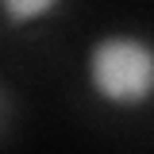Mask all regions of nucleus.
<instances>
[{"mask_svg":"<svg viewBox=\"0 0 154 154\" xmlns=\"http://www.w3.org/2000/svg\"><path fill=\"white\" fill-rule=\"evenodd\" d=\"M85 89L116 112L154 104V38L139 31H104L93 38L85 50Z\"/></svg>","mask_w":154,"mask_h":154,"instance_id":"1","label":"nucleus"},{"mask_svg":"<svg viewBox=\"0 0 154 154\" xmlns=\"http://www.w3.org/2000/svg\"><path fill=\"white\" fill-rule=\"evenodd\" d=\"M62 4L66 0H0V19L8 27H35L62 12Z\"/></svg>","mask_w":154,"mask_h":154,"instance_id":"2","label":"nucleus"},{"mask_svg":"<svg viewBox=\"0 0 154 154\" xmlns=\"http://www.w3.org/2000/svg\"><path fill=\"white\" fill-rule=\"evenodd\" d=\"M0 119H4V85H0Z\"/></svg>","mask_w":154,"mask_h":154,"instance_id":"3","label":"nucleus"}]
</instances>
